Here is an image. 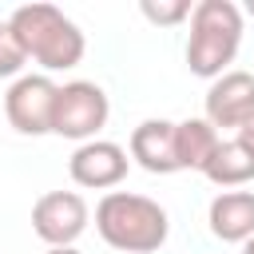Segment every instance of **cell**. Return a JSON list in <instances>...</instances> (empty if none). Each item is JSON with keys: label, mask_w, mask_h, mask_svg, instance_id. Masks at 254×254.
Segmentation results:
<instances>
[{"label": "cell", "mask_w": 254, "mask_h": 254, "mask_svg": "<svg viewBox=\"0 0 254 254\" xmlns=\"http://www.w3.org/2000/svg\"><path fill=\"white\" fill-rule=\"evenodd\" d=\"M202 175H206L214 187H226V190L246 187V183H254V155H250L238 139H222Z\"/></svg>", "instance_id": "cell-12"}, {"label": "cell", "mask_w": 254, "mask_h": 254, "mask_svg": "<svg viewBox=\"0 0 254 254\" xmlns=\"http://www.w3.org/2000/svg\"><path fill=\"white\" fill-rule=\"evenodd\" d=\"M222 135L206 123V115H190L183 123H175V155H179V171H206V163L214 159Z\"/></svg>", "instance_id": "cell-11"}, {"label": "cell", "mask_w": 254, "mask_h": 254, "mask_svg": "<svg viewBox=\"0 0 254 254\" xmlns=\"http://www.w3.org/2000/svg\"><path fill=\"white\" fill-rule=\"evenodd\" d=\"M234 139H238V143H242V147L254 155V119H250V123H242V127L234 131Z\"/></svg>", "instance_id": "cell-15"}, {"label": "cell", "mask_w": 254, "mask_h": 254, "mask_svg": "<svg viewBox=\"0 0 254 254\" xmlns=\"http://www.w3.org/2000/svg\"><path fill=\"white\" fill-rule=\"evenodd\" d=\"M131 159L151 171V175H175L179 171V155H175V123L171 119H143L131 131L127 143Z\"/></svg>", "instance_id": "cell-9"}, {"label": "cell", "mask_w": 254, "mask_h": 254, "mask_svg": "<svg viewBox=\"0 0 254 254\" xmlns=\"http://www.w3.org/2000/svg\"><path fill=\"white\" fill-rule=\"evenodd\" d=\"M95 230L99 238L119 250V254H151L167 242L171 234V218L167 210L147 198V194H131V190H107L95 202Z\"/></svg>", "instance_id": "cell-1"}, {"label": "cell", "mask_w": 254, "mask_h": 254, "mask_svg": "<svg viewBox=\"0 0 254 254\" xmlns=\"http://www.w3.org/2000/svg\"><path fill=\"white\" fill-rule=\"evenodd\" d=\"M44 254H79V250H75V246H48Z\"/></svg>", "instance_id": "cell-16"}, {"label": "cell", "mask_w": 254, "mask_h": 254, "mask_svg": "<svg viewBox=\"0 0 254 254\" xmlns=\"http://www.w3.org/2000/svg\"><path fill=\"white\" fill-rule=\"evenodd\" d=\"M246 16H254V0H246Z\"/></svg>", "instance_id": "cell-18"}, {"label": "cell", "mask_w": 254, "mask_h": 254, "mask_svg": "<svg viewBox=\"0 0 254 254\" xmlns=\"http://www.w3.org/2000/svg\"><path fill=\"white\" fill-rule=\"evenodd\" d=\"M206 123L214 131H238L242 123L254 119V75L250 71H226L206 87Z\"/></svg>", "instance_id": "cell-8"}, {"label": "cell", "mask_w": 254, "mask_h": 254, "mask_svg": "<svg viewBox=\"0 0 254 254\" xmlns=\"http://www.w3.org/2000/svg\"><path fill=\"white\" fill-rule=\"evenodd\" d=\"M12 32L20 36L28 60H36L44 71H67L83 60L87 36L71 16H64L56 4H20L8 16Z\"/></svg>", "instance_id": "cell-3"}, {"label": "cell", "mask_w": 254, "mask_h": 254, "mask_svg": "<svg viewBox=\"0 0 254 254\" xmlns=\"http://www.w3.org/2000/svg\"><path fill=\"white\" fill-rule=\"evenodd\" d=\"M127 151L111 139H91V143H79L67 159V175L75 187H87V190H107V187H119L127 179Z\"/></svg>", "instance_id": "cell-7"}, {"label": "cell", "mask_w": 254, "mask_h": 254, "mask_svg": "<svg viewBox=\"0 0 254 254\" xmlns=\"http://www.w3.org/2000/svg\"><path fill=\"white\" fill-rule=\"evenodd\" d=\"M139 12H143L151 24H163V28H171V24H183V20H190L194 4H190V0H143V4H139Z\"/></svg>", "instance_id": "cell-14"}, {"label": "cell", "mask_w": 254, "mask_h": 254, "mask_svg": "<svg viewBox=\"0 0 254 254\" xmlns=\"http://www.w3.org/2000/svg\"><path fill=\"white\" fill-rule=\"evenodd\" d=\"M242 48V8L234 0H198L190 12L187 67L198 79H218L230 71Z\"/></svg>", "instance_id": "cell-2"}, {"label": "cell", "mask_w": 254, "mask_h": 254, "mask_svg": "<svg viewBox=\"0 0 254 254\" xmlns=\"http://www.w3.org/2000/svg\"><path fill=\"white\" fill-rule=\"evenodd\" d=\"M24 64H28V52H24L20 36L12 32L8 20H0V79H20Z\"/></svg>", "instance_id": "cell-13"}, {"label": "cell", "mask_w": 254, "mask_h": 254, "mask_svg": "<svg viewBox=\"0 0 254 254\" xmlns=\"http://www.w3.org/2000/svg\"><path fill=\"white\" fill-rule=\"evenodd\" d=\"M242 254H254V238H246V242H242Z\"/></svg>", "instance_id": "cell-17"}, {"label": "cell", "mask_w": 254, "mask_h": 254, "mask_svg": "<svg viewBox=\"0 0 254 254\" xmlns=\"http://www.w3.org/2000/svg\"><path fill=\"white\" fill-rule=\"evenodd\" d=\"M111 115V99L99 83L91 79H71L56 91V111H52V135L60 139H75V143H91Z\"/></svg>", "instance_id": "cell-4"}, {"label": "cell", "mask_w": 254, "mask_h": 254, "mask_svg": "<svg viewBox=\"0 0 254 254\" xmlns=\"http://www.w3.org/2000/svg\"><path fill=\"white\" fill-rule=\"evenodd\" d=\"M87 222H91V210L79 190H48L32 206V230L48 246H75Z\"/></svg>", "instance_id": "cell-6"}, {"label": "cell", "mask_w": 254, "mask_h": 254, "mask_svg": "<svg viewBox=\"0 0 254 254\" xmlns=\"http://www.w3.org/2000/svg\"><path fill=\"white\" fill-rule=\"evenodd\" d=\"M210 234L218 242H246L254 238V190H222L210 198L206 210Z\"/></svg>", "instance_id": "cell-10"}, {"label": "cell", "mask_w": 254, "mask_h": 254, "mask_svg": "<svg viewBox=\"0 0 254 254\" xmlns=\"http://www.w3.org/2000/svg\"><path fill=\"white\" fill-rule=\"evenodd\" d=\"M56 91L60 83H52L48 75H20L12 79V87L4 91V115L12 123V131L20 135H52V111H56Z\"/></svg>", "instance_id": "cell-5"}]
</instances>
